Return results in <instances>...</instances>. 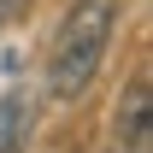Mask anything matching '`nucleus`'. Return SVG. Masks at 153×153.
I'll use <instances>...</instances> for the list:
<instances>
[{"instance_id": "7ed1b4c3", "label": "nucleus", "mask_w": 153, "mask_h": 153, "mask_svg": "<svg viewBox=\"0 0 153 153\" xmlns=\"http://www.w3.org/2000/svg\"><path fill=\"white\" fill-rule=\"evenodd\" d=\"M36 135V100L24 88H6L0 94V153H24Z\"/></svg>"}, {"instance_id": "20e7f679", "label": "nucleus", "mask_w": 153, "mask_h": 153, "mask_svg": "<svg viewBox=\"0 0 153 153\" xmlns=\"http://www.w3.org/2000/svg\"><path fill=\"white\" fill-rule=\"evenodd\" d=\"M24 6H30V0H0V30H6L12 18H24Z\"/></svg>"}, {"instance_id": "f03ea898", "label": "nucleus", "mask_w": 153, "mask_h": 153, "mask_svg": "<svg viewBox=\"0 0 153 153\" xmlns=\"http://www.w3.org/2000/svg\"><path fill=\"white\" fill-rule=\"evenodd\" d=\"M112 153H153V106H147V82H130V94L112 118Z\"/></svg>"}, {"instance_id": "f257e3e1", "label": "nucleus", "mask_w": 153, "mask_h": 153, "mask_svg": "<svg viewBox=\"0 0 153 153\" xmlns=\"http://www.w3.org/2000/svg\"><path fill=\"white\" fill-rule=\"evenodd\" d=\"M112 30H118V0H76L65 12L59 41L47 53V94L53 100H82L88 94V82L106 65Z\"/></svg>"}]
</instances>
